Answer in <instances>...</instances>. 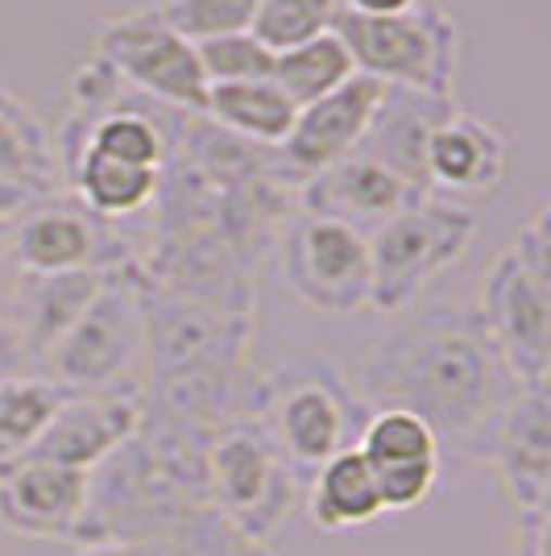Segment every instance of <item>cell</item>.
<instances>
[{"label":"cell","instance_id":"cell-1","mask_svg":"<svg viewBox=\"0 0 551 556\" xmlns=\"http://www.w3.org/2000/svg\"><path fill=\"white\" fill-rule=\"evenodd\" d=\"M523 391L494 353L477 312L427 307L361 353L353 399L361 412H411L439 448L482 453L485 437Z\"/></svg>","mask_w":551,"mask_h":556},{"label":"cell","instance_id":"cell-2","mask_svg":"<svg viewBox=\"0 0 551 556\" xmlns=\"http://www.w3.org/2000/svg\"><path fill=\"white\" fill-rule=\"evenodd\" d=\"M207 441L195 428L145 412L138 437L88 473V507L71 548L166 540L220 519L207 494Z\"/></svg>","mask_w":551,"mask_h":556},{"label":"cell","instance_id":"cell-3","mask_svg":"<svg viewBox=\"0 0 551 556\" xmlns=\"http://www.w3.org/2000/svg\"><path fill=\"white\" fill-rule=\"evenodd\" d=\"M145 366V275L141 266L108 270L92 303L47 349L38 374L63 394L141 391Z\"/></svg>","mask_w":551,"mask_h":556},{"label":"cell","instance_id":"cell-4","mask_svg":"<svg viewBox=\"0 0 551 556\" xmlns=\"http://www.w3.org/2000/svg\"><path fill=\"white\" fill-rule=\"evenodd\" d=\"M477 212L423 195L411 208L394 212L369 237V307L382 316H398L419 303V295L464 262L477 241Z\"/></svg>","mask_w":551,"mask_h":556},{"label":"cell","instance_id":"cell-5","mask_svg":"<svg viewBox=\"0 0 551 556\" xmlns=\"http://www.w3.org/2000/svg\"><path fill=\"white\" fill-rule=\"evenodd\" d=\"M204 469L216 515L257 548H266L303 507L307 482L278 453L257 419L220 428L204 448Z\"/></svg>","mask_w":551,"mask_h":556},{"label":"cell","instance_id":"cell-6","mask_svg":"<svg viewBox=\"0 0 551 556\" xmlns=\"http://www.w3.org/2000/svg\"><path fill=\"white\" fill-rule=\"evenodd\" d=\"M332 34H341L357 75L382 79L386 88L457 100L460 34L439 4L419 0L414 9L394 17H357L341 9Z\"/></svg>","mask_w":551,"mask_h":556},{"label":"cell","instance_id":"cell-7","mask_svg":"<svg viewBox=\"0 0 551 556\" xmlns=\"http://www.w3.org/2000/svg\"><path fill=\"white\" fill-rule=\"evenodd\" d=\"M125 88L170 113H204L207 79L195 47L179 38L154 9H129L95 29V50Z\"/></svg>","mask_w":551,"mask_h":556},{"label":"cell","instance_id":"cell-8","mask_svg":"<svg viewBox=\"0 0 551 556\" xmlns=\"http://www.w3.org/2000/svg\"><path fill=\"white\" fill-rule=\"evenodd\" d=\"M361 403L353 399L345 378L320 370L274 374L261 382L257 424L274 448L295 465L303 482L341 448H353L361 424L353 419Z\"/></svg>","mask_w":551,"mask_h":556},{"label":"cell","instance_id":"cell-9","mask_svg":"<svg viewBox=\"0 0 551 556\" xmlns=\"http://www.w3.org/2000/svg\"><path fill=\"white\" fill-rule=\"evenodd\" d=\"M13 254L22 275H75V270H120L141 266L116 225L88 212L71 191L34 200L9 220Z\"/></svg>","mask_w":551,"mask_h":556},{"label":"cell","instance_id":"cell-10","mask_svg":"<svg viewBox=\"0 0 551 556\" xmlns=\"http://www.w3.org/2000/svg\"><path fill=\"white\" fill-rule=\"evenodd\" d=\"M282 282L303 307L320 316L366 312L369 237L353 225L303 212L282 241Z\"/></svg>","mask_w":551,"mask_h":556},{"label":"cell","instance_id":"cell-11","mask_svg":"<svg viewBox=\"0 0 551 556\" xmlns=\"http://www.w3.org/2000/svg\"><path fill=\"white\" fill-rule=\"evenodd\" d=\"M477 320L505 374L518 387H548L551 374V282L530 275L518 257L502 250L482 282Z\"/></svg>","mask_w":551,"mask_h":556},{"label":"cell","instance_id":"cell-12","mask_svg":"<svg viewBox=\"0 0 551 556\" xmlns=\"http://www.w3.org/2000/svg\"><path fill=\"white\" fill-rule=\"evenodd\" d=\"M382 96H386L382 79L353 75L336 92L320 96L316 104L299 109L286 141L278 146L282 175H291L303 187L311 175H320L328 166L353 159L357 146L366 141L377 109H382Z\"/></svg>","mask_w":551,"mask_h":556},{"label":"cell","instance_id":"cell-13","mask_svg":"<svg viewBox=\"0 0 551 556\" xmlns=\"http://www.w3.org/2000/svg\"><path fill=\"white\" fill-rule=\"evenodd\" d=\"M502 494L510 498L514 515L551 510V403L548 387H523L510 399L494 432L485 437L477 453Z\"/></svg>","mask_w":551,"mask_h":556},{"label":"cell","instance_id":"cell-14","mask_svg":"<svg viewBox=\"0 0 551 556\" xmlns=\"http://www.w3.org/2000/svg\"><path fill=\"white\" fill-rule=\"evenodd\" d=\"M145 419L141 391H100V394H63L59 412L50 416L47 432L38 437L25 462H50L63 469L92 473L116 448L133 441Z\"/></svg>","mask_w":551,"mask_h":556},{"label":"cell","instance_id":"cell-15","mask_svg":"<svg viewBox=\"0 0 551 556\" xmlns=\"http://www.w3.org/2000/svg\"><path fill=\"white\" fill-rule=\"evenodd\" d=\"M88 507V473L50 462H22L0 478V528L22 540L75 544Z\"/></svg>","mask_w":551,"mask_h":556},{"label":"cell","instance_id":"cell-16","mask_svg":"<svg viewBox=\"0 0 551 556\" xmlns=\"http://www.w3.org/2000/svg\"><path fill=\"white\" fill-rule=\"evenodd\" d=\"M423 195H432V191L414 187L411 179H402L398 170L373 163L366 154H353L345 163L328 166L299 187V204L307 216H328V220H341L361 232H373L382 220L411 208Z\"/></svg>","mask_w":551,"mask_h":556},{"label":"cell","instance_id":"cell-17","mask_svg":"<svg viewBox=\"0 0 551 556\" xmlns=\"http://www.w3.org/2000/svg\"><path fill=\"white\" fill-rule=\"evenodd\" d=\"M510 166V141L505 134L473 113H448L432 129L423 150V175L427 187L448 195H494Z\"/></svg>","mask_w":551,"mask_h":556},{"label":"cell","instance_id":"cell-18","mask_svg":"<svg viewBox=\"0 0 551 556\" xmlns=\"http://www.w3.org/2000/svg\"><path fill=\"white\" fill-rule=\"evenodd\" d=\"M54 141H59V163H63V179H67L71 195L88 212H95L100 220L120 225V220H133V216L154 208L162 170L116 163V159H104V154L67 138Z\"/></svg>","mask_w":551,"mask_h":556},{"label":"cell","instance_id":"cell-19","mask_svg":"<svg viewBox=\"0 0 551 556\" xmlns=\"http://www.w3.org/2000/svg\"><path fill=\"white\" fill-rule=\"evenodd\" d=\"M448 113H457V100H436V96L407 92V88H386L382 109L369 125L366 141L357 146V154H366L373 163L390 166L414 187L432 191L427 175H423V150L427 138Z\"/></svg>","mask_w":551,"mask_h":556},{"label":"cell","instance_id":"cell-20","mask_svg":"<svg viewBox=\"0 0 551 556\" xmlns=\"http://www.w3.org/2000/svg\"><path fill=\"white\" fill-rule=\"evenodd\" d=\"M108 270H75V275H22V287L9 303V320L22 332L29 366L38 374V362L47 349L75 325V316L92 303Z\"/></svg>","mask_w":551,"mask_h":556},{"label":"cell","instance_id":"cell-21","mask_svg":"<svg viewBox=\"0 0 551 556\" xmlns=\"http://www.w3.org/2000/svg\"><path fill=\"white\" fill-rule=\"evenodd\" d=\"M303 507H307V519L316 523V532H353V528H369L382 519L377 482H373L369 462L357 453V444L328 457L307 478Z\"/></svg>","mask_w":551,"mask_h":556},{"label":"cell","instance_id":"cell-22","mask_svg":"<svg viewBox=\"0 0 551 556\" xmlns=\"http://www.w3.org/2000/svg\"><path fill=\"white\" fill-rule=\"evenodd\" d=\"M0 179L25 187L38 200L67 191L50 125L9 88H0Z\"/></svg>","mask_w":551,"mask_h":556},{"label":"cell","instance_id":"cell-23","mask_svg":"<svg viewBox=\"0 0 551 556\" xmlns=\"http://www.w3.org/2000/svg\"><path fill=\"white\" fill-rule=\"evenodd\" d=\"M295 104L282 96L274 79H257V84H212L207 88L204 116L225 129L232 138L261 146V150H278L291 125H295Z\"/></svg>","mask_w":551,"mask_h":556},{"label":"cell","instance_id":"cell-24","mask_svg":"<svg viewBox=\"0 0 551 556\" xmlns=\"http://www.w3.org/2000/svg\"><path fill=\"white\" fill-rule=\"evenodd\" d=\"M59 403H63V391L42 374H22L0 382V478L34 453Z\"/></svg>","mask_w":551,"mask_h":556},{"label":"cell","instance_id":"cell-25","mask_svg":"<svg viewBox=\"0 0 551 556\" xmlns=\"http://www.w3.org/2000/svg\"><path fill=\"white\" fill-rule=\"evenodd\" d=\"M357 75L353 67V54L348 47L341 42V34H320V38H311V42H303V47H291L274 54V79L282 96L295 104V109H307V104H316L320 96L336 92L341 84H348Z\"/></svg>","mask_w":551,"mask_h":556},{"label":"cell","instance_id":"cell-26","mask_svg":"<svg viewBox=\"0 0 551 556\" xmlns=\"http://www.w3.org/2000/svg\"><path fill=\"white\" fill-rule=\"evenodd\" d=\"M357 453L373 469L377 465H414V462L444 465V448H439L436 432L419 416H411V412H369L361 432H357Z\"/></svg>","mask_w":551,"mask_h":556},{"label":"cell","instance_id":"cell-27","mask_svg":"<svg viewBox=\"0 0 551 556\" xmlns=\"http://www.w3.org/2000/svg\"><path fill=\"white\" fill-rule=\"evenodd\" d=\"M336 13H341V0H261L249 34L266 50L282 54L328 34L336 25Z\"/></svg>","mask_w":551,"mask_h":556},{"label":"cell","instance_id":"cell-28","mask_svg":"<svg viewBox=\"0 0 551 556\" xmlns=\"http://www.w3.org/2000/svg\"><path fill=\"white\" fill-rule=\"evenodd\" d=\"M71 556H270L249 540L232 532L225 519H207L200 528L166 540H141V544H95V548H71Z\"/></svg>","mask_w":551,"mask_h":556},{"label":"cell","instance_id":"cell-29","mask_svg":"<svg viewBox=\"0 0 551 556\" xmlns=\"http://www.w3.org/2000/svg\"><path fill=\"white\" fill-rule=\"evenodd\" d=\"M257 4L261 0H158L154 13L195 47V42H212L225 34H245Z\"/></svg>","mask_w":551,"mask_h":556},{"label":"cell","instance_id":"cell-30","mask_svg":"<svg viewBox=\"0 0 551 556\" xmlns=\"http://www.w3.org/2000/svg\"><path fill=\"white\" fill-rule=\"evenodd\" d=\"M195 54H200L207 88L212 84H257V79L274 75V50L261 47L249 29L212 38V42H195Z\"/></svg>","mask_w":551,"mask_h":556},{"label":"cell","instance_id":"cell-31","mask_svg":"<svg viewBox=\"0 0 551 556\" xmlns=\"http://www.w3.org/2000/svg\"><path fill=\"white\" fill-rule=\"evenodd\" d=\"M373 469V465H369ZM439 462H414V465H377L373 482L382 498V515H402V510L423 507L439 486Z\"/></svg>","mask_w":551,"mask_h":556},{"label":"cell","instance_id":"cell-32","mask_svg":"<svg viewBox=\"0 0 551 556\" xmlns=\"http://www.w3.org/2000/svg\"><path fill=\"white\" fill-rule=\"evenodd\" d=\"M518 532H514V556H548L551 548V510L535 515H514Z\"/></svg>","mask_w":551,"mask_h":556},{"label":"cell","instance_id":"cell-33","mask_svg":"<svg viewBox=\"0 0 551 556\" xmlns=\"http://www.w3.org/2000/svg\"><path fill=\"white\" fill-rule=\"evenodd\" d=\"M22 374H34L29 353H25L22 332L9 320V312H0V382L4 378H22Z\"/></svg>","mask_w":551,"mask_h":556},{"label":"cell","instance_id":"cell-34","mask_svg":"<svg viewBox=\"0 0 551 556\" xmlns=\"http://www.w3.org/2000/svg\"><path fill=\"white\" fill-rule=\"evenodd\" d=\"M22 287V266L13 254V237H9V220L0 225V312H9V303Z\"/></svg>","mask_w":551,"mask_h":556},{"label":"cell","instance_id":"cell-35","mask_svg":"<svg viewBox=\"0 0 551 556\" xmlns=\"http://www.w3.org/2000/svg\"><path fill=\"white\" fill-rule=\"evenodd\" d=\"M419 0H341L345 13H357V17H394V13H407Z\"/></svg>","mask_w":551,"mask_h":556},{"label":"cell","instance_id":"cell-36","mask_svg":"<svg viewBox=\"0 0 551 556\" xmlns=\"http://www.w3.org/2000/svg\"><path fill=\"white\" fill-rule=\"evenodd\" d=\"M38 195H29L25 187H17V184H9V179H0V225L4 220H13L17 212H25L29 204H34Z\"/></svg>","mask_w":551,"mask_h":556}]
</instances>
